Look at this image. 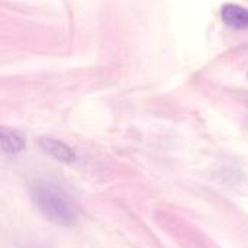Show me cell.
<instances>
[{
    "instance_id": "4",
    "label": "cell",
    "mask_w": 248,
    "mask_h": 248,
    "mask_svg": "<svg viewBox=\"0 0 248 248\" xmlns=\"http://www.w3.org/2000/svg\"><path fill=\"white\" fill-rule=\"evenodd\" d=\"M0 144H1L3 153L9 155H16L25 148L23 137L17 131L9 129V128L0 129Z\"/></svg>"
},
{
    "instance_id": "1",
    "label": "cell",
    "mask_w": 248,
    "mask_h": 248,
    "mask_svg": "<svg viewBox=\"0 0 248 248\" xmlns=\"http://www.w3.org/2000/svg\"><path fill=\"white\" fill-rule=\"evenodd\" d=\"M32 196L41 214L49 221L65 227L74 224L77 218V211L74 205L57 189L39 183L33 187Z\"/></svg>"
},
{
    "instance_id": "2",
    "label": "cell",
    "mask_w": 248,
    "mask_h": 248,
    "mask_svg": "<svg viewBox=\"0 0 248 248\" xmlns=\"http://www.w3.org/2000/svg\"><path fill=\"white\" fill-rule=\"evenodd\" d=\"M38 145L39 148L49 157L61 161V163H74L77 155L76 151L67 145L65 142L60 141V140H54V138H48V137H42L38 140Z\"/></svg>"
},
{
    "instance_id": "3",
    "label": "cell",
    "mask_w": 248,
    "mask_h": 248,
    "mask_svg": "<svg viewBox=\"0 0 248 248\" xmlns=\"http://www.w3.org/2000/svg\"><path fill=\"white\" fill-rule=\"evenodd\" d=\"M222 22L234 29H247L248 28V9L238 4H225L221 9Z\"/></svg>"
}]
</instances>
